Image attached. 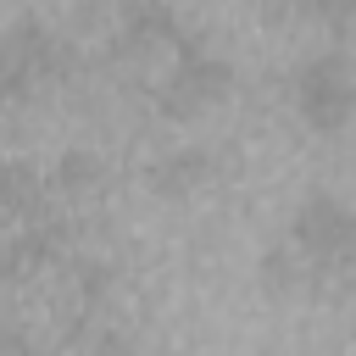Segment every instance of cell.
Instances as JSON below:
<instances>
[{
    "instance_id": "obj_1",
    "label": "cell",
    "mask_w": 356,
    "mask_h": 356,
    "mask_svg": "<svg viewBox=\"0 0 356 356\" xmlns=\"http://www.w3.org/2000/svg\"><path fill=\"white\" fill-rule=\"evenodd\" d=\"M72 72H78V56H72L67 39L44 33V28L28 22V17L11 22V33H6V44H0V89H6L11 106H22L33 89L67 83Z\"/></svg>"
},
{
    "instance_id": "obj_2",
    "label": "cell",
    "mask_w": 356,
    "mask_h": 356,
    "mask_svg": "<svg viewBox=\"0 0 356 356\" xmlns=\"http://www.w3.org/2000/svg\"><path fill=\"white\" fill-rule=\"evenodd\" d=\"M295 111L312 134H345L356 122V72L345 56H312L295 67Z\"/></svg>"
},
{
    "instance_id": "obj_3",
    "label": "cell",
    "mask_w": 356,
    "mask_h": 356,
    "mask_svg": "<svg viewBox=\"0 0 356 356\" xmlns=\"http://www.w3.org/2000/svg\"><path fill=\"white\" fill-rule=\"evenodd\" d=\"M234 89V67L222 56H206L200 39H178V67L167 72V83L156 89V111L167 122H189L200 111H211L222 95Z\"/></svg>"
},
{
    "instance_id": "obj_4",
    "label": "cell",
    "mask_w": 356,
    "mask_h": 356,
    "mask_svg": "<svg viewBox=\"0 0 356 356\" xmlns=\"http://www.w3.org/2000/svg\"><path fill=\"white\" fill-rule=\"evenodd\" d=\"M295 245L323 267V284L345 267V261H356V211L350 206H339L334 195H306L300 206H295Z\"/></svg>"
},
{
    "instance_id": "obj_5",
    "label": "cell",
    "mask_w": 356,
    "mask_h": 356,
    "mask_svg": "<svg viewBox=\"0 0 356 356\" xmlns=\"http://www.w3.org/2000/svg\"><path fill=\"white\" fill-rule=\"evenodd\" d=\"M184 39V22L167 0H122L117 6V61L139 67L145 56H156L161 44Z\"/></svg>"
},
{
    "instance_id": "obj_6",
    "label": "cell",
    "mask_w": 356,
    "mask_h": 356,
    "mask_svg": "<svg viewBox=\"0 0 356 356\" xmlns=\"http://www.w3.org/2000/svg\"><path fill=\"white\" fill-rule=\"evenodd\" d=\"M211 178H217V161H211V150H200V145H184V150H172V156H161V161L150 167L156 195H195V189H206Z\"/></svg>"
},
{
    "instance_id": "obj_7",
    "label": "cell",
    "mask_w": 356,
    "mask_h": 356,
    "mask_svg": "<svg viewBox=\"0 0 356 356\" xmlns=\"http://www.w3.org/2000/svg\"><path fill=\"white\" fill-rule=\"evenodd\" d=\"M39 217H50V206H44V178H33L28 167H11V172H6V222L17 228V222H39Z\"/></svg>"
},
{
    "instance_id": "obj_8",
    "label": "cell",
    "mask_w": 356,
    "mask_h": 356,
    "mask_svg": "<svg viewBox=\"0 0 356 356\" xmlns=\"http://www.w3.org/2000/svg\"><path fill=\"white\" fill-rule=\"evenodd\" d=\"M100 184H106V161L95 150H67L56 161V189L61 195H95Z\"/></svg>"
},
{
    "instance_id": "obj_9",
    "label": "cell",
    "mask_w": 356,
    "mask_h": 356,
    "mask_svg": "<svg viewBox=\"0 0 356 356\" xmlns=\"http://www.w3.org/2000/svg\"><path fill=\"white\" fill-rule=\"evenodd\" d=\"M339 6H345V11H350V17H356V0H339Z\"/></svg>"
}]
</instances>
